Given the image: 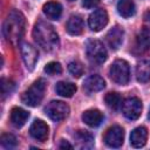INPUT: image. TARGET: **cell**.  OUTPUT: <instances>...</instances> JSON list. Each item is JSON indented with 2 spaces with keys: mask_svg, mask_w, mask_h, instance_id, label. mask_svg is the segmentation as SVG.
Returning <instances> with one entry per match:
<instances>
[{
  "mask_svg": "<svg viewBox=\"0 0 150 150\" xmlns=\"http://www.w3.org/2000/svg\"><path fill=\"white\" fill-rule=\"evenodd\" d=\"M25 27L26 20L23 14L16 9H12L4 22L2 32L8 42L12 45H18L23 36Z\"/></svg>",
  "mask_w": 150,
  "mask_h": 150,
  "instance_id": "cell-1",
  "label": "cell"
},
{
  "mask_svg": "<svg viewBox=\"0 0 150 150\" xmlns=\"http://www.w3.org/2000/svg\"><path fill=\"white\" fill-rule=\"evenodd\" d=\"M33 36L35 42L45 50L52 52L59 47V35L54 27L46 21H38L33 29Z\"/></svg>",
  "mask_w": 150,
  "mask_h": 150,
  "instance_id": "cell-2",
  "label": "cell"
},
{
  "mask_svg": "<svg viewBox=\"0 0 150 150\" xmlns=\"http://www.w3.org/2000/svg\"><path fill=\"white\" fill-rule=\"evenodd\" d=\"M45 91H46V81L40 79L38 81H35L23 94H22V102L26 105L29 107H38L43 96H45Z\"/></svg>",
  "mask_w": 150,
  "mask_h": 150,
  "instance_id": "cell-3",
  "label": "cell"
},
{
  "mask_svg": "<svg viewBox=\"0 0 150 150\" xmlns=\"http://www.w3.org/2000/svg\"><path fill=\"white\" fill-rule=\"evenodd\" d=\"M86 54L93 64H102L107 60V49L103 43L96 39H89L86 43Z\"/></svg>",
  "mask_w": 150,
  "mask_h": 150,
  "instance_id": "cell-4",
  "label": "cell"
},
{
  "mask_svg": "<svg viewBox=\"0 0 150 150\" xmlns=\"http://www.w3.org/2000/svg\"><path fill=\"white\" fill-rule=\"evenodd\" d=\"M111 80L117 84H127L130 80V67L125 60H116L109 69Z\"/></svg>",
  "mask_w": 150,
  "mask_h": 150,
  "instance_id": "cell-5",
  "label": "cell"
},
{
  "mask_svg": "<svg viewBox=\"0 0 150 150\" xmlns=\"http://www.w3.org/2000/svg\"><path fill=\"white\" fill-rule=\"evenodd\" d=\"M45 112L50 120L59 122L69 115V107L62 101H52L45 108Z\"/></svg>",
  "mask_w": 150,
  "mask_h": 150,
  "instance_id": "cell-6",
  "label": "cell"
},
{
  "mask_svg": "<svg viewBox=\"0 0 150 150\" xmlns=\"http://www.w3.org/2000/svg\"><path fill=\"white\" fill-rule=\"evenodd\" d=\"M122 112L128 120H137L142 114V102L137 97H129L122 103Z\"/></svg>",
  "mask_w": 150,
  "mask_h": 150,
  "instance_id": "cell-7",
  "label": "cell"
},
{
  "mask_svg": "<svg viewBox=\"0 0 150 150\" xmlns=\"http://www.w3.org/2000/svg\"><path fill=\"white\" fill-rule=\"evenodd\" d=\"M124 141V130L114 125L110 127L104 135V143L110 148H120Z\"/></svg>",
  "mask_w": 150,
  "mask_h": 150,
  "instance_id": "cell-8",
  "label": "cell"
},
{
  "mask_svg": "<svg viewBox=\"0 0 150 150\" xmlns=\"http://www.w3.org/2000/svg\"><path fill=\"white\" fill-rule=\"evenodd\" d=\"M107 23H108V14L103 8H97L89 15L88 25L90 29L94 32H100L107 26Z\"/></svg>",
  "mask_w": 150,
  "mask_h": 150,
  "instance_id": "cell-9",
  "label": "cell"
},
{
  "mask_svg": "<svg viewBox=\"0 0 150 150\" xmlns=\"http://www.w3.org/2000/svg\"><path fill=\"white\" fill-rule=\"evenodd\" d=\"M20 50L22 55V60L27 67L28 70H33L36 62H38V50L29 45L28 42H21L20 43Z\"/></svg>",
  "mask_w": 150,
  "mask_h": 150,
  "instance_id": "cell-10",
  "label": "cell"
},
{
  "mask_svg": "<svg viewBox=\"0 0 150 150\" xmlns=\"http://www.w3.org/2000/svg\"><path fill=\"white\" fill-rule=\"evenodd\" d=\"M29 134L33 138L45 142L48 137V125L41 120H35L29 128Z\"/></svg>",
  "mask_w": 150,
  "mask_h": 150,
  "instance_id": "cell-11",
  "label": "cell"
},
{
  "mask_svg": "<svg viewBox=\"0 0 150 150\" xmlns=\"http://www.w3.org/2000/svg\"><path fill=\"white\" fill-rule=\"evenodd\" d=\"M123 38H124V30L118 26L112 27L105 35L107 42L111 49H118L123 43Z\"/></svg>",
  "mask_w": 150,
  "mask_h": 150,
  "instance_id": "cell-12",
  "label": "cell"
},
{
  "mask_svg": "<svg viewBox=\"0 0 150 150\" xmlns=\"http://www.w3.org/2000/svg\"><path fill=\"white\" fill-rule=\"evenodd\" d=\"M104 87H105V82H104L103 77H101L100 75H91L88 79H86V81L83 83V89L88 94L101 91Z\"/></svg>",
  "mask_w": 150,
  "mask_h": 150,
  "instance_id": "cell-13",
  "label": "cell"
},
{
  "mask_svg": "<svg viewBox=\"0 0 150 150\" xmlns=\"http://www.w3.org/2000/svg\"><path fill=\"white\" fill-rule=\"evenodd\" d=\"M146 139H148V130L144 127H137L130 134V144L134 148L144 146Z\"/></svg>",
  "mask_w": 150,
  "mask_h": 150,
  "instance_id": "cell-14",
  "label": "cell"
},
{
  "mask_svg": "<svg viewBox=\"0 0 150 150\" xmlns=\"http://www.w3.org/2000/svg\"><path fill=\"white\" fill-rule=\"evenodd\" d=\"M82 120L89 127H98L103 121V114L97 109H89L82 114Z\"/></svg>",
  "mask_w": 150,
  "mask_h": 150,
  "instance_id": "cell-15",
  "label": "cell"
},
{
  "mask_svg": "<svg viewBox=\"0 0 150 150\" xmlns=\"http://www.w3.org/2000/svg\"><path fill=\"white\" fill-rule=\"evenodd\" d=\"M66 28L70 35H80L84 28V23H83L82 18L80 15H71L67 21Z\"/></svg>",
  "mask_w": 150,
  "mask_h": 150,
  "instance_id": "cell-16",
  "label": "cell"
},
{
  "mask_svg": "<svg viewBox=\"0 0 150 150\" xmlns=\"http://www.w3.org/2000/svg\"><path fill=\"white\" fill-rule=\"evenodd\" d=\"M29 117V112L26 111L25 109L22 108H13L12 111H11V122L14 127L16 128H21L28 120Z\"/></svg>",
  "mask_w": 150,
  "mask_h": 150,
  "instance_id": "cell-17",
  "label": "cell"
},
{
  "mask_svg": "<svg viewBox=\"0 0 150 150\" xmlns=\"http://www.w3.org/2000/svg\"><path fill=\"white\" fill-rule=\"evenodd\" d=\"M43 13L50 20H57L62 14V6L56 1H49L43 5Z\"/></svg>",
  "mask_w": 150,
  "mask_h": 150,
  "instance_id": "cell-18",
  "label": "cell"
},
{
  "mask_svg": "<svg viewBox=\"0 0 150 150\" xmlns=\"http://www.w3.org/2000/svg\"><path fill=\"white\" fill-rule=\"evenodd\" d=\"M136 77L139 82H148L150 80V60H141L136 66Z\"/></svg>",
  "mask_w": 150,
  "mask_h": 150,
  "instance_id": "cell-19",
  "label": "cell"
},
{
  "mask_svg": "<svg viewBox=\"0 0 150 150\" xmlns=\"http://www.w3.org/2000/svg\"><path fill=\"white\" fill-rule=\"evenodd\" d=\"M74 137H75L79 146L82 149L91 148L94 145V136L90 132H88L87 130H77L75 132Z\"/></svg>",
  "mask_w": 150,
  "mask_h": 150,
  "instance_id": "cell-20",
  "label": "cell"
},
{
  "mask_svg": "<svg viewBox=\"0 0 150 150\" xmlns=\"http://www.w3.org/2000/svg\"><path fill=\"white\" fill-rule=\"evenodd\" d=\"M117 11L123 18H131L136 13V6L132 0H120L117 4Z\"/></svg>",
  "mask_w": 150,
  "mask_h": 150,
  "instance_id": "cell-21",
  "label": "cell"
},
{
  "mask_svg": "<svg viewBox=\"0 0 150 150\" xmlns=\"http://www.w3.org/2000/svg\"><path fill=\"white\" fill-rule=\"evenodd\" d=\"M55 91H56V94H59L62 97H71L76 91V86L71 82L61 81V82L56 83Z\"/></svg>",
  "mask_w": 150,
  "mask_h": 150,
  "instance_id": "cell-22",
  "label": "cell"
},
{
  "mask_svg": "<svg viewBox=\"0 0 150 150\" xmlns=\"http://www.w3.org/2000/svg\"><path fill=\"white\" fill-rule=\"evenodd\" d=\"M137 45L142 49H149L150 48V28L149 27H143L136 38Z\"/></svg>",
  "mask_w": 150,
  "mask_h": 150,
  "instance_id": "cell-23",
  "label": "cell"
},
{
  "mask_svg": "<svg viewBox=\"0 0 150 150\" xmlns=\"http://www.w3.org/2000/svg\"><path fill=\"white\" fill-rule=\"evenodd\" d=\"M104 101H105L107 105L112 110H117L120 107H122V103H123L122 97L120 96V94L114 93V91L112 93H108L105 95V97H104Z\"/></svg>",
  "mask_w": 150,
  "mask_h": 150,
  "instance_id": "cell-24",
  "label": "cell"
},
{
  "mask_svg": "<svg viewBox=\"0 0 150 150\" xmlns=\"http://www.w3.org/2000/svg\"><path fill=\"white\" fill-rule=\"evenodd\" d=\"M68 69H69L70 74H71L74 77H80L81 75H83V71H84L82 63L79 62V61H71V62H69Z\"/></svg>",
  "mask_w": 150,
  "mask_h": 150,
  "instance_id": "cell-25",
  "label": "cell"
},
{
  "mask_svg": "<svg viewBox=\"0 0 150 150\" xmlns=\"http://www.w3.org/2000/svg\"><path fill=\"white\" fill-rule=\"evenodd\" d=\"M0 142H1V145L9 149V148H14L16 144H18V141L15 138L14 135L12 134H4L0 138Z\"/></svg>",
  "mask_w": 150,
  "mask_h": 150,
  "instance_id": "cell-26",
  "label": "cell"
},
{
  "mask_svg": "<svg viewBox=\"0 0 150 150\" xmlns=\"http://www.w3.org/2000/svg\"><path fill=\"white\" fill-rule=\"evenodd\" d=\"M45 71L48 74V75H59L62 73V67L59 62H49L46 64L45 67Z\"/></svg>",
  "mask_w": 150,
  "mask_h": 150,
  "instance_id": "cell-27",
  "label": "cell"
},
{
  "mask_svg": "<svg viewBox=\"0 0 150 150\" xmlns=\"http://www.w3.org/2000/svg\"><path fill=\"white\" fill-rule=\"evenodd\" d=\"M15 84L13 81L11 80H7V79H1V94H2V97L7 96L8 94H11L14 89Z\"/></svg>",
  "mask_w": 150,
  "mask_h": 150,
  "instance_id": "cell-28",
  "label": "cell"
},
{
  "mask_svg": "<svg viewBox=\"0 0 150 150\" xmlns=\"http://www.w3.org/2000/svg\"><path fill=\"white\" fill-rule=\"evenodd\" d=\"M98 2H100V0H83L82 5L86 8H94L98 5Z\"/></svg>",
  "mask_w": 150,
  "mask_h": 150,
  "instance_id": "cell-29",
  "label": "cell"
},
{
  "mask_svg": "<svg viewBox=\"0 0 150 150\" xmlns=\"http://www.w3.org/2000/svg\"><path fill=\"white\" fill-rule=\"evenodd\" d=\"M60 148H61V149H62V148H69V149H71L73 146H71L68 142H66V141L62 139V141H61V144H60Z\"/></svg>",
  "mask_w": 150,
  "mask_h": 150,
  "instance_id": "cell-30",
  "label": "cell"
},
{
  "mask_svg": "<svg viewBox=\"0 0 150 150\" xmlns=\"http://www.w3.org/2000/svg\"><path fill=\"white\" fill-rule=\"evenodd\" d=\"M145 18H146V20H150V12H149V13L145 15Z\"/></svg>",
  "mask_w": 150,
  "mask_h": 150,
  "instance_id": "cell-31",
  "label": "cell"
},
{
  "mask_svg": "<svg viewBox=\"0 0 150 150\" xmlns=\"http://www.w3.org/2000/svg\"><path fill=\"white\" fill-rule=\"evenodd\" d=\"M148 116H149V118H150V109H149V115H148Z\"/></svg>",
  "mask_w": 150,
  "mask_h": 150,
  "instance_id": "cell-32",
  "label": "cell"
},
{
  "mask_svg": "<svg viewBox=\"0 0 150 150\" xmlns=\"http://www.w3.org/2000/svg\"><path fill=\"white\" fill-rule=\"evenodd\" d=\"M68 1H74V0H68Z\"/></svg>",
  "mask_w": 150,
  "mask_h": 150,
  "instance_id": "cell-33",
  "label": "cell"
}]
</instances>
